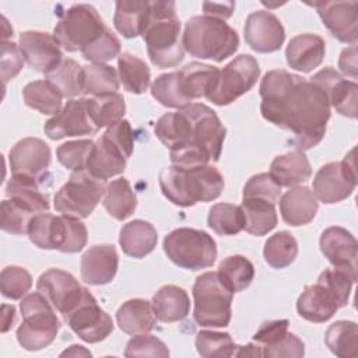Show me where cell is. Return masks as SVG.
I'll list each match as a JSON object with an SVG mask.
<instances>
[{"label": "cell", "instance_id": "obj_51", "mask_svg": "<svg viewBox=\"0 0 358 358\" xmlns=\"http://www.w3.org/2000/svg\"><path fill=\"white\" fill-rule=\"evenodd\" d=\"M31 274L20 266H7L0 273V291L8 299H21L31 288Z\"/></svg>", "mask_w": 358, "mask_h": 358}, {"label": "cell", "instance_id": "obj_56", "mask_svg": "<svg viewBox=\"0 0 358 358\" xmlns=\"http://www.w3.org/2000/svg\"><path fill=\"white\" fill-rule=\"evenodd\" d=\"M24 60L25 57L17 43L1 41L0 67H1V78L4 85L21 71L24 66Z\"/></svg>", "mask_w": 358, "mask_h": 358}, {"label": "cell", "instance_id": "obj_23", "mask_svg": "<svg viewBox=\"0 0 358 358\" xmlns=\"http://www.w3.org/2000/svg\"><path fill=\"white\" fill-rule=\"evenodd\" d=\"M324 39L315 34H301L294 36L285 49L287 63L301 73H310L319 67L324 59Z\"/></svg>", "mask_w": 358, "mask_h": 358}, {"label": "cell", "instance_id": "obj_8", "mask_svg": "<svg viewBox=\"0 0 358 358\" xmlns=\"http://www.w3.org/2000/svg\"><path fill=\"white\" fill-rule=\"evenodd\" d=\"M164 252L176 266L197 271L208 268L217 259V245L206 231L176 228L164 239Z\"/></svg>", "mask_w": 358, "mask_h": 358}, {"label": "cell", "instance_id": "obj_11", "mask_svg": "<svg viewBox=\"0 0 358 358\" xmlns=\"http://www.w3.org/2000/svg\"><path fill=\"white\" fill-rule=\"evenodd\" d=\"M260 76L257 60L250 55H239L220 70L207 99L225 106L253 88Z\"/></svg>", "mask_w": 358, "mask_h": 358}, {"label": "cell", "instance_id": "obj_14", "mask_svg": "<svg viewBox=\"0 0 358 358\" xmlns=\"http://www.w3.org/2000/svg\"><path fill=\"white\" fill-rule=\"evenodd\" d=\"M64 320L85 343H99L113 331L112 317L98 305L94 296L77 306Z\"/></svg>", "mask_w": 358, "mask_h": 358}, {"label": "cell", "instance_id": "obj_54", "mask_svg": "<svg viewBox=\"0 0 358 358\" xmlns=\"http://www.w3.org/2000/svg\"><path fill=\"white\" fill-rule=\"evenodd\" d=\"M126 357H169V350L165 343L151 334H136L126 344Z\"/></svg>", "mask_w": 358, "mask_h": 358}, {"label": "cell", "instance_id": "obj_39", "mask_svg": "<svg viewBox=\"0 0 358 358\" xmlns=\"http://www.w3.org/2000/svg\"><path fill=\"white\" fill-rule=\"evenodd\" d=\"M117 71L119 80L127 92L143 94L147 91L151 73L144 60L129 52H123L117 59Z\"/></svg>", "mask_w": 358, "mask_h": 358}, {"label": "cell", "instance_id": "obj_43", "mask_svg": "<svg viewBox=\"0 0 358 358\" xmlns=\"http://www.w3.org/2000/svg\"><path fill=\"white\" fill-rule=\"evenodd\" d=\"M84 88L83 94L96 96L113 94L119 90V76L109 64L92 63L83 66Z\"/></svg>", "mask_w": 358, "mask_h": 358}, {"label": "cell", "instance_id": "obj_25", "mask_svg": "<svg viewBox=\"0 0 358 358\" xmlns=\"http://www.w3.org/2000/svg\"><path fill=\"white\" fill-rule=\"evenodd\" d=\"M317 207V199L306 186H294L280 199L281 218L291 227L309 224L315 218Z\"/></svg>", "mask_w": 358, "mask_h": 358}, {"label": "cell", "instance_id": "obj_20", "mask_svg": "<svg viewBox=\"0 0 358 358\" xmlns=\"http://www.w3.org/2000/svg\"><path fill=\"white\" fill-rule=\"evenodd\" d=\"M52 159L49 145L36 137H27L15 143L8 152L13 175H27L39 179L49 168Z\"/></svg>", "mask_w": 358, "mask_h": 358}, {"label": "cell", "instance_id": "obj_36", "mask_svg": "<svg viewBox=\"0 0 358 358\" xmlns=\"http://www.w3.org/2000/svg\"><path fill=\"white\" fill-rule=\"evenodd\" d=\"M150 10V1H116L113 24L124 38H136L143 34Z\"/></svg>", "mask_w": 358, "mask_h": 358}, {"label": "cell", "instance_id": "obj_5", "mask_svg": "<svg viewBox=\"0 0 358 358\" xmlns=\"http://www.w3.org/2000/svg\"><path fill=\"white\" fill-rule=\"evenodd\" d=\"M182 45L190 56L221 63L238 50L239 36L222 20L194 15L185 25Z\"/></svg>", "mask_w": 358, "mask_h": 358}, {"label": "cell", "instance_id": "obj_32", "mask_svg": "<svg viewBox=\"0 0 358 358\" xmlns=\"http://www.w3.org/2000/svg\"><path fill=\"white\" fill-rule=\"evenodd\" d=\"M45 213L36 204L21 199H6L0 206V225L1 229L13 235L28 234L31 220Z\"/></svg>", "mask_w": 358, "mask_h": 358}, {"label": "cell", "instance_id": "obj_40", "mask_svg": "<svg viewBox=\"0 0 358 358\" xmlns=\"http://www.w3.org/2000/svg\"><path fill=\"white\" fill-rule=\"evenodd\" d=\"M217 273L225 287L232 292L246 289L255 278V267L252 262L241 255L225 257L220 263Z\"/></svg>", "mask_w": 358, "mask_h": 358}, {"label": "cell", "instance_id": "obj_29", "mask_svg": "<svg viewBox=\"0 0 358 358\" xmlns=\"http://www.w3.org/2000/svg\"><path fill=\"white\" fill-rule=\"evenodd\" d=\"M116 322L122 331L136 336L151 331L157 323V316L150 301L134 298L126 301L117 309Z\"/></svg>", "mask_w": 358, "mask_h": 358}, {"label": "cell", "instance_id": "obj_58", "mask_svg": "<svg viewBox=\"0 0 358 358\" xmlns=\"http://www.w3.org/2000/svg\"><path fill=\"white\" fill-rule=\"evenodd\" d=\"M103 134L108 138H110L123 151L127 159L131 157L133 147H134V134L129 120L126 119L119 120L117 123L109 126Z\"/></svg>", "mask_w": 358, "mask_h": 358}, {"label": "cell", "instance_id": "obj_63", "mask_svg": "<svg viewBox=\"0 0 358 358\" xmlns=\"http://www.w3.org/2000/svg\"><path fill=\"white\" fill-rule=\"evenodd\" d=\"M15 309L13 305H3V327L1 331L6 333L14 323Z\"/></svg>", "mask_w": 358, "mask_h": 358}, {"label": "cell", "instance_id": "obj_55", "mask_svg": "<svg viewBox=\"0 0 358 358\" xmlns=\"http://www.w3.org/2000/svg\"><path fill=\"white\" fill-rule=\"evenodd\" d=\"M55 217L49 213H42L35 215L28 227L29 241L38 246L39 249H55L53 248V228H55Z\"/></svg>", "mask_w": 358, "mask_h": 358}, {"label": "cell", "instance_id": "obj_49", "mask_svg": "<svg viewBox=\"0 0 358 358\" xmlns=\"http://www.w3.org/2000/svg\"><path fill=\"white\" fill-rule=\"evenodd\" d=\"M355 281L357 274L348 271L347 268L338 267L324 270L317 278V282L331 294L338 308H343L348 303L351 288Z\"/></svg>", "mask_w": 358, "mask_h": 358}, {"label": "cell", "instance_id": "obj_21", "mask_svg": "<svg viewBox=\"0 0 358 358\" xmlns=\"http://www.w3.org/2000/svg\"><path fill=\"white\" fill-rule=\"evenodd\" d=\"M320 250L333 267L347 268L357 274L358 243L354 235L343 227H329L320 235Z\"/></svg>", "mask_w": 358, "mask_h": 358}, {"label": "cell", "instance_id": "obj_17", "mask_svg": "<svg viewBox=\"0 0 358 358\" xmlns=\"http://www.w3.org/2000/svg\"><path fill=\"white\" fill-rule=\"evenodd\" d=\"M326 95L329 105L343 116L350 119L357 117L358 85L355 81L343 78L333 67H324L317 71L310 80Z\"/></svg>", "mask_w": 358, "mask_h": 358}, {"label": "cell", "instance_id": "obj_31", "mask_svg": "<svg viewBox=\"0 0 358 358\" xmlns=\"http://www.w3.org/2000/svg\"><path fill=\"white\" fill-rule=\"evenodd\" d=\"M220 70L210 64L192 62L183 66L179 74V83L185 96L192 102L197 98H207L217 80Z\"/></svg>", "mask_w": 358, "mask_h": 358}, {"label": "cell", "instance_id": "obj_4", "mask_svg": "<svg viewBox=\"0 0 358 358\" xmlns=\"http://www.w3.org/2000/svg\"><path fill=\"white\" fill-rule=\"evenodd\" d=\"M224 185L221 172L208 164L192 168L171 165L159 173V186L164 196L179 207H192L199 201H213L220 197Z\"/></svg>", "mask_w": 358, "mask_h": 358}, {"label": "cell", "instance_id": "obj_7", "mask_svg": "<svg viewBox=\"0 0 358 358\" xmlns=\"http://www.w3.org/2000/svg\"><path fill=\"white\" fill-rule=\"evenodd\" d=\"M193 317L201 327H227L231 322L234 292L225 287L217 271L200 274L193 284Z\"/></svg>", "mask_w": 358, "mask_h": 358}, {"label": "cell", "instance_id": "obj_48", "mask_svg": "<svg viewBox=\"0 0 358 358\" xmlns=\"http://www.w3.org/2000/svg\"><path fill=\"white\" fill-rule=\"evenodd\" d=\"M197 352L204 358L234 357L238 345L228 333L201 330L194 340Z\"/></svg>", "mask_w": 358, "mask_h": 358}, {"label": "cell", "instance_id": "obj_30", "mask_svg": "<svg viewBox=\"0 0 358 358\" xmlns=\"http://www.w3.org/2000/svg\"><path fill=\"white\" fill-rule=\"evenodd\" d=\"M152 308L157 320L172 323L183 320L190 312V299L187 292L178 285H164L152 296Z\"/></svg>", "mask_w": 358, "mask_h": 358}, {"label": "cell", "instance_id": "obj_28", "mask_svg": "<svg viewBox=\"0 0 358 358\" xmlns=\"http://www.w3.org/2000/svg\"><path fill=\"white\" fill-rule=\"evenodd\" d=\"M158 242V234L152 224L144 220H134L124 224L120 229L119 243L124 255L143 259L150 255Z\"/></svg>", "mask_w": 358, "mask_h": 358}, {"label": "cell", "instance_id": "obj_59", "mask_svg": "<svg viewBox=\"0 0 358 358\" xmlns=\"http://www.w3.org/2000/svg\"><path fill=\"white\" fill-rule=\"evenodd\" d=\"M288 333V320H270L260 326V329L253 336V343L259 344L260 347L271 345L281 340Z\"/></svg>", "mask_w": 358, "mask_h": 358}, {"label": "cell", "instance_id": "obj_60", "mask_svg": "<svg viewBox=\"0 0 358 358\" xmlns=\"http://www.w3.org/2000/svg\"><path fill=\"white\" fill-rule=\"evenodd\" d=\"M338 67L344 76L357 78V45L343 49L338 59Z\"/></svg>", "mask_w": 358, "mask_h": 358}, {"label": "cell", "instance_id": "obj_61", "mask_svg": "<svg viewBox=\"0 0 358 358\" xmlns=\"http://www.w3.org/2000/svg\"><path fill=\"white\" fill-rule=\"evenodd\" d=\"M235 8V3L229 1V3H211V1H204L203 3V10H204V15H210L218 20L225 21L227 18H229L234 13Z\"/></svg>", "mask_w": 358, "mask_h": 358}, {"label": "cell", "instance_id": "obj_13", "mask_svg": "<svg viewBox=\"0 0 358 358\" xmlns=\"http://www.w3.org/2000/svg\"><path fill=\"white\" fill-rule=\"evenodd\" d=\"M36 289L66 317L92 294L80 285L76 277L60 268H49L41 274Z\"/></svg>", "mask_w": 358, "mask_h": 358}, {"label": "cell", "instance_id": "obj_24", "mask_svg": "<svg viewBox=\"0 0 358 358\" xmlns=\"http://www.w3.org/2000/svg\"><path fill=\"white\" fill-rule=\"evenodd\" d=\"M126 161L127 158L123 151L110 138L102 134L94 143L85 171L98 179L108 180L109 178L123 173Z\"/></svg>", "mask_w": 358, "mask_h": 358}, {"label": "cell", "instance_id": "obj_57", "mask_svg": "<svg viewBox=\"0 0 358 358\" xmlns=\"http://www.w3.org/2000/svg\"><path fill=\"white\" fill-rule=\"evenodd\" d=\"M305 354V345L302 340L294 333H287L281 340L271 345L262 347V357L278 358V357H295L301 358Z\"/></svg>", "mask_w": 358, "mask_h": 358}, {"label": "cell", "instance_id": "obj_35", "mask_svg": "<svg viewBox=\"0 0 358 358\" xmlns=\"http://www.w3.org/2000/svg\"><path fill=\"white\" fill-rule=\"evenodd\" d=\"M85 99L88 116L98 130L102 127H109L123 119L126 105L122 94L113 92L90 96Z\"/></svg>", "mask_w": 358, "mask_h": 358}, {"label": "cell", "instance_id": "obj_22", "mask_svg": "<svg viewBox=\"0 0 358 358\" xmlns=\"http://www.w3.org/2000/svg\"><path fill=\"white\" fill-rule=\"evenodd\" d=\"M119 266V256L113 245L91 246L81 257V278L90 285L110 282Z\"/></svg>", "mask_w": 358, "mask_h": 358}, {"label": "cell", "instance_id": "obj_64", "mask_svg": "<svg viewBox=\"0 0 358 358\" xmlns=\"http://www.w3.org/2000/svg\"><path fill=\"white\" fill-rule=\"evenodd\" d=\"M64 355H73V357H77V355H92L90 351H87L83 345H77V344H74V345H71L70 347V350H66L64 352H62V357H64Z\"/></svg>", "mask_w": 358, "mask_h": 358}, {"label": "cell", "instance_id": "obj_50", "mask_svg": "<svg viewBox=\"0 0 358 358\" xmlns=\"http://www.w3.org/2000/svg\"><path fill=\"white\" fill-rule=\"evenodd\" d=\"M92 140H74L63 143L56 150V157L59 162L67 169L77 172L87 168L90 154L94 147Z\"/></svg>", "mask_w": 358, "mask_h": 358}, {"label": "cell", "instance_id": "obj_42", "mask_svg": "<svg viewBox=\"0 0 358 358\" xmlns=\"http://www.w3.org/2000/svg\"><path fill=\"white\" fill-rule=\"evenodd\" d=\"M358 327L355 322L338 320L330 324L324 333V343L337 357H357Z\"/></svg>", "mask_w": 358, "mask_h": 358}, {"label": "cell", "instance_id": "obj_16", "mask_svg": "<svg viewBox=\"0 0 358 358\" xmlns=\"http://www.w3.org/2000/svg\"><path fill=\"white\" fill-rule=\"evenodd\" d=\"M43 131L50 140H60L64 137L94 134L98 129L88 116L87 99L80 98L67 101L60 112L45 123Z\"/></svg>", "mask_w": 358, "mask_h": 358}, {"label": "cell", "instance_id": "obj_47", "mask_svg": "<svg viewBox=\"0 0 358 358\" xmlns=\"http://www.w3.org/2000/svg\"><path fill=\"white\" fill-rule=\"evenodd\" d=\"M6 196L8 199H21L41 207L45 213L49 211V196L39 189L36 178L27 175H13L6 185Z\"/></svg>", "mask_w": 358, "mask_h": 358}, {"label": "cell", "instance_id": "obj_38", "mask_svg": "<svg viewBox=\"0 0 358 358\" xmlns=\"http://www.w3.org/2000/svg\"><path fill=\"white\" fill-rule=\"evenodd\" d=\"M87 227L78 218L56 215L55 220V249L63 253H77L87 245Z\"/></svg>", "mask_w": 358, "mask_h": 358}, {"label": "cell", "instance_id": "obj_19", "mask_svg": "<svg viewBox=\"0 0 358 358\" xmlns=\"http://www.w3.org/2000/svg\"><path fill=\"white\" fill-rule=\"evenodd\" d=\"M27 63L45 76L52 73L62 62L63 53L53 35L41 31H25L18 43Z\"/></svg>", "mask_w": 358, "mask_h": 358}, {"label": "cell", "instance_id": "obj_6", "mask_svg": "<svg viewBox=\"0 0 358 358\" xmlns=\"http://www.w3.org/2000/svg\"><path fill=\"white\" fill-rule=\"evenodd\" d=\"M22 323L17 329V340L27 351H39L53 343L60 329L56 309L39 292L28 294L20 303Z\"/></svg>", "mask_w": 358, "mask_h": 358}, {"label": "cell", "instance_id": "obj_41", "mask_svg": "<svg viewBox=\"0 0 358 358\" xmlns=\"http://www.w3.org/2000/svg\"><path fill=\"white\" fill-rule=\"evenodd\" d=\"M63 95V98L73 99L83 94L84 88V71L76 60L67 57L49 74L45 76Z\"/></svg>", "mask_w": 358, "mask_h": 358}, {"label": "cell", "instance_id": "obj_10", "mask_svg": "<svg viewBox=\"0 0 358 358\" xmlns=\"http://www.w3.org/2000/svg\"><path fill=\"white\" fill-rule=\"evenodd\" d=\"M106 180L92 176L88 171L73 172L69 180L56 192V211L73 218H87L103 197Z\"/></svg>", "mask_w": 358, "mask_h": 358}, {"label": "cell", "instance_id": "obj_12", "mask_svg": "<svg viewBox=\"0 0 358 358\" xmlns=\"http://www.w3.org/2000/svg\"><path fill=\"white\" fill-rule=\"evenodd\" d=\"M357 186L354 150L340 162L323 165L313 178V194L326 204H334L350 197Z\"/></svg>", "mask_w": 358, "mask_h": 358}, {"label": "cell", "instance_id": "obj_15", "mask_svg": "<svg viewBox=\"0 0 358 358\" xmlns=\"http://www.w3.org/2000/svg\"><path fill=\"white\" fill-rule=\"evenodd\" d=\"M323 25L344 43L355 45L358 39V3L357 1H315Z\"/></svg>", "mask_w": 358, "mask_h": 358}, {"label": "cell", "instance_id": "obj_53", "mask_svg": "<svg viewBox=\"0 0 358 358\" xmlns=\"http://www.w3.org/2000/svg\"><path fill=\"white\" fill-rule=\"evenodd\" d=\"M280 196L281 187L270 173L253 175L243 186V199H259L275 204Z\"/></svg>", "mask_w": 358, "mask_h": 358}, {"label": "cell", "instance_id": "obj_46", "mask_svg": "<svg viewBox=\"0 0 358 358\" xmlns=\"http://www.w3.org/2000/svg\"><path fill=\"white\" fill-rule=\"evenodd\" d=\"M151 95L166 108L180 109L192 103L182 91L178 71L158 76L151 84Z\"/></svg>", "mask_w": 358, "mask_h": 358}, {"label": "cell", "instance_id": "obj_44", "mask_svg": "<svg viewBox=\"0 0 358 358\" xmlns=\"http://www.w3.org/2000/svg\"><path fill=\"white\" fill-rule=\"evenodd\" d=\"M298 255V242L288 231H280L271 235L263 249L264 260L273 268L288 267Z\"/></svg>", "mask_w": 358, "mask_h": 358}, {"label": "cell", "instance_id": "obj_52", "mask_svg": "<svg viewBox=\"0 0 358 358\" xmlns=\"http://www.w3.org/2000/svg\"><path fill=\"white\" fill-rule=\"evenodd\" d=\"M81 55L85 60L103 64L120 55V41L106 27L103 34L95 42L81 50Z\"/></svg>", "mask_w": 358, "mask_h": 358}, {"label": "cell", "instance_id": "obj_37", "mask_svg": "<svg viewBox=\"0 0 358 358\" xmlns=\"http://www.w3.org/2000/svg\"><path fill=\"white\" fill-rule=\"evenodd\" d=\"M27 106L41 112L42 115H57L62 109L63 95L46 78L28 83L22 90Z\"/></svg>", "mask_w": 358, "mask_h": 358}, {"label": "cell", "instance_id": "obj_62", "mask_svg": "<svg viewBox=\"0 0 358 358\" xmlns=\"http://www.w3.org/2000/svg\"><path fill=\"white\" fill-rule=\"evenodd\" d=\"M235 357H262V347L256 343L248 345H238Z\"/></svg>", "mask_w": 358, "mask_h": 358}, {"label": "cell", "instance_id": "obj_45", "mask_svg": "<svg viewBox=\"0 0 358 358\" xmlns=\"http://www.w3.org/2000/svg\"><path fill=\"white\" fill-rule=\"evenodd\" d=\"M207 224L218 235H236L245 224L242 208L231 203H217L208 211Z\"/></svg>", "mask_w": 358, "mask_h": 358}, {"label": "cell", "instance_id": "obj_33", "mask_svg": "<svg viewBox=\"0 0 358 358\" xmlns=\"http://www.w3.org/2000/svg\"><path fill=\"white\" fill-rule=\"evenodd\" d=\"M102 204L108 214L117 221L129 218L137 208V197L124 178L115 179L106 183Z\"/></svg>", "mask_w": 358, "mask_h": 358}, {"label": "cell", "instance_id": "obj_1", "mask_svg": "<svg viewBox=\"0 0 358 358\" xmlns=\"http://www.w3.org/2000/svg\"><path fill=\"white\" fill-rule=\"evenodd\" d=\"M259 94L262 116L291 131L296 150L306 151L322 141L330 105L316 84L287 70H270L262 78Z\"/></svg>", "mask_w": 358, "mask_h": 358}, {"label": "cell", "instance_id": "obj_18", "mask_svg": "<svg viewBox=\"0 0 358 358\" xmlns=\"http://www.w3.org/2000/svg\"><path fill=\"white\" fill-rule=\"evenodd\" d=\"M246 43L259 53L278 50L285 39V31L280 20L267 10H259L248 15L243 27Z\"/></svg>", "mask_w": 358, "mask_h": 358}, {"label": "cell", "instance_id": "obj_34", "mask_svg": "<svg viewBox=\"0 0 358 358\" xmlns=\"http://www.w3.org/2000/svg\"><path fill=\"white\" fill-rule=\"evenodd\" d=\"M275 204L259 199H243L241 208L243 213V229L255 236H263L277 225Z\"/></svg>", "mask_w": 358, "mask_h": 358}, {"label": "cell", "instance_id": "obj_26", "mask_svg": "<svg viewBox=\"0 0 358 358\" xmlns=\"http://www.w3.org/2000/svg\"><path fill=\"white\" fill-rule=\"evenodd\" d=\"M337 309L338 306L331 294L317 281L313 285H306L296 301L299 316L313 323L327 322Z\"/></svg>", "mask_w": 358, "mask_h": 358}, {"label": "cell", "instance_id": "obj_2", "mask_svg": "<svg viewBox=\"0 0 358 358\" xmlns=\"http://www.w3.org/2000/svg\"><path fill=\"white\" fill-rule=\"evenodd\" d=\"M186 119V138L171 152L172 165L192 168L218 161L225 138V127L217 113L204 103H189L179 109Z\"/></svg>", "mask_w": 358, "mask_h": 358}, {"label": "cell", "instance_id": "obj_9", "mask_svg": "<svg viewBox=\"0 0 358 358\" xmlns=\"http://www.w3.org/2000/svg\"><path fill=\"white\" fill-rule=\"evenodd\" d=\"M106 29L99 13L91 4H73L60 15L53 36L67 52H81Z\"/></svg>", "mask_w": 358, "mask_h": 358}, {"label": "cell", "instance_id": "obj_3", "mask_svg": "<svg viewBox=\"0 0 358 358\" xmlns=\"http://www.w3.org/2000/svg\"><path fill=\"white\" fill-rule=\"evenodd\" d=\"M147 53L158 69L176 67L185 59L180 41V21L176 15L175 1H150V10L143 29Z\"/></svg>", "mask_w": 358, "mask_h": 358}, {"label": "cell", "instance_id": "obj_27", "mask_svg": "<svg viewBox=\"0 0 358 358\" xmlns=\"http://www.w3.org/2000/svg\"><path fill=\"white\" fill-rule=\"evenodd\" d=\"M268 173L280 187H294L305 183L310 178L312 168L305 152L294 150L291 152L277 155L270 165Z\"/></svg>", "mask_w": 358, "mask_h": 358}]
</instances>
